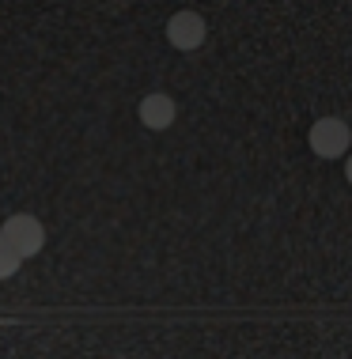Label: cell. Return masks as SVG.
<instances>
[{"label": "cell", "instance_id": "7a4b0ae2", "mask_svg": "<svg viewBox=\"0 0 352 359\" xmlns=\"http://www.w3.org/2000/svg\"><path fill=\"white\" fill-rule=\"evenodd\" d=\"M0 235H4V242L15 250L19 261L38 254L42 242H46V231H42V223H38L34 216H8V223L0 227Z\"/></svg>", "mask_w": 352, "mask_h": 359}, {"label": "cell", "instance_id": "6da1fadb", "mask_svg": "<svg viewBox=\"0 0 352 359\" xmlns=\"http://www.w3.org/2000/svg\"><path fill=\"white\" fill-rule=\"evenodd\" d=\"M307 140H311V151L322 155V159H341V155L348 151L352 133H348V125L341 118H322V121L311 125Z\"/></svg>", "mask_w": 352, "mask_h": 359}, {"label": "cell", "instance_id": "277c9868", "mask_svg": "<svg viewBox=\"0 0 352 359\" xmlns=\"http://www.w3.org/2000/svg\"><path fill=\"white\" fill-rule=\"evenodd\" d=\"M141 121L148 125V129H167L174 121V102L167 95H148V99L141 102Z\"/></svg>", "mask_w": 352, "mask_h": 359}, {"label": "cell", "instance_id": "5b68a950", "mask_svg": "<svg viewBox=\"0 0 352 359\" xmlns=\"http://www.w3.org/2000/svg\"><path fill=\"white\" fill-rule=\"evenodd\" d=\"M19 269V257H15V250L4 242V235H0V280H8Z\"/></svg>", "mask_w": 352, "mask_h": 359}, {"label": "cell", "instance_id": "3957f363", "mask_svg": "<svg viewBox=\"0 0 352 359\" xmlns=\"http://www.w3.org/2000/svg\"><path fill=\"white\" fill-rule=\"evenodd\" d=\"M167 38H171L174 50H197V46L204 42V19H201L197 12H178V15H171Z\"/></svg>", "mask_w": 352, "mask_h": 359}, {"label": "cell", "instance_id": "8992f818", "mask_svg": "<svg viewBox=\"0 0 352 359\" xmlns=\"http://www.w3.org/2000/svg\"><path fill=\"white\" fill-rule=\"evenodd\" d=\"M345 174H348V182H352V155H348V163H345Z\"/></svg>", "mask_w": 352, "mask_h": 359}]
</instances>
